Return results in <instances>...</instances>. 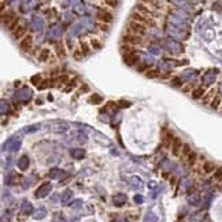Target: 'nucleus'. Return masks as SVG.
Masks as SVG:
<instances>
[{
    "label": "nucleus",
    "instance_id": "nucleus-1",
    "mask_svg": "<svg viewBox=\"0 0 222 222\" xmlns=\"http://www.w3.org/2000/svg\"><path fill=\"white\" fill-rule=\"evenodd\" d=\"M129 34L132 36H137V37H141L145 34V26L141 23H137V22L132 21L129 23Z\"/></svg>",
    "mask_w": 222,
    "mask_h": 222
},
{
    "label": "nucleus",
    "instance_id": "nucleus-2",
    "mask_svg": "<svg viewBox=\"0 0 222 222\" xmlns=\"http://www.w3.org/2000/svg\"><path fill=\"white\" fill-rule=\"evenodd\" d=\"M51 189H52V185H51V182H44V184H41L39 188H37V191H36V198H37V199L45 198L48 193H51Z\"/></svg>",
    "mask_w": 222,
    "mask_h": 222
},
{
    "label": "nucleus",
    "instance_id": "nucleus-3",
    "mask_svg": "<svg viewBox=\"0 0 222 222\" xmlns=\"http://www.w3.org/2000/svg\"><path fill=\"white\" fill-rule=\"evenodd\" d=\"M17 95H18L17 100L21 101V103H28V101L32 99V91L29 89V88H22Z\"/></svg>",
    "mask_w": 222,
    "mask_h": 222
},
{
    "label": "nucleus",
    "instance_id": "nucleus-4",
    "mask_svg": "<svg viewBox=\"0 0 222 222\" xmlns=\"http://www.w3.org/2000/svg\"><path fill=\"white\" fill-rule=\"evenodd\" d=\"M19 145H21V141L18 140L17 137H11L4 143V147L3 148H4L6 151H15L19 148Z\"/></svg>",
    "mask_w": 222,
    "mask_h": 222
},
{
    "label": "nucleus",
    "instance_id": "nucleus-5",
    "mask_svg": "<svg viewBox=\"0 0 222 222\" xmlns=\"http://www.w3.org/2000/svg\"><path fill=\"white\" fill-rule=\"evenodd\" d=\"M26 30H28V25L26 23H21L17 29L12 32V37H14L15 40H19V39H22V37L25 36V34H26Z\"/></svg>",
    "mask_w": 222,
    "mask_h": 222
},
{
    "label": "nucleus",
    "instance_id": "nucleus-6",
    "mask_svg": "<svg viewBox=\"0 0 222 222\" xmlns=\"http://www.w3.org/2000/svg\"><path fill=\"white\" fill-rule=\"evenodd\" d=\"M17 164H18V169L22 170V172H25V170H28V169H29L30 159L26 156V155H22V156L19 158V159H18Z\"/></svg>",
    "mask_w": 222,
    "mask_h": 222
},
{
    "label": "nucleus",
    "instance_id": "nucleus-7",
    "mask_svg": "<svg viewBox=\"0 0 222 222\" xmlns=\"http://www.w3.org/2000/svg\"><path fill=\"white\" fill-rule=\"evenodd\" d=\"M164 47H166L167 49H169V52H181V45H180L178 43H176V41L173 40H167L166 44H164Z\"/></svg>",
    "mask_w": 222,
    "mask_h": 222
},
{
    "label": "nucleus",
    "instance_id": "nucleus-8",
    "mask_svg": "<svg viewBox=\"0 0 222 222\" xmlns=\"http://www.w3.org/2000/svg\"><path fill=\"white\" fill-rule=\"evenodd\" d=\"M32 44H33V39H32V36H26V37H23V40H21V43H19V47H21V49L22 51H30L32 48Z\"/></svg>",
    "mask_w": 222,
    "mask_h": 222
},
{
    "label": "nucleus",
    "instance_id": "nucleus-9",
    "mask_svg": "<svg viewBox=\"0 0 222 222\" xmlns=\"http://www.w3.org/2000/svg\"><path fill=\"white\" fill-rule=\"evenodd\" d=\"M30 25H32V29L36 30V32H41L43 30V28H44V22H43V19H41L40 17H33Z\"/></svg>",
    "mask_w": 222,
    "mask_h": 222
},
{
    "label": "nucleus",
    "instance_id": "nucleus-10",
    "mask_svg": "<svg viewBox=\"0 0 222 222\" xmlns=\"http://www.w3.org/2000/svg\"><path fill=\"white\" fill-rule=\"evenodd\" d=\"M17 19V17H15L14 12H7V14H3L2 15V22L4 26H10V25Z\"/></svg>",
    "mask_w": 222,
    "mask_h": 222
},
{
    "label": "nucleus",
    "instance_id": "nucleus-11",
    "mask_svg": "<svg viewBox=\"0 0 222 222\" xmlns=\"http://www.w3.org/2000/svg\"><path fill=\"white\" fill-rule=\"evenodd\" d=\"M21 212H22L23 215H30L32 212H33V204H32L30 202L25 200V202L21 204Z\"/></svg>",
    "mask_w": 222,
    "mask_h": 222
},
{
    "label": "nucleus",
    "instance_id": "nucleus-12",
    "mask_svg": "<svg viewBox=\"0 0 222 222\" xmlns=\"http://www.w3.org/2000/svg\"><path fill=\"white\" fill-rule=\"evenodd\" d=\"M182 141L180 140V139H174L173 140V145H172V150H173V155H176V156H178L180 155V151L182 150Z\"/></svg>",
    "mask_w": 222,
    "mask_h": 222
},
{
    "label": "nucleus",
    "instance_id": "nucleus-13",
    "mask_svg": "<svg viewBox=\"0 0 222 222\" xmlns=\"http://www.w3.org/2000/svg\"><path fill=\"white\" fill-rule=\"evenodd\" d=\"M126 202H128V196H126L125 193H117V195L114 196V203H115V206H118V207L123 206Z\"/></svg>",
    "mask_w": 222,
    "mask_h": 222
},
{
    "label": "nucleus",
    "instance_id": "nucleus-14",
    "mask_svg": "<svg viewBox=\"0 0 222 222\" xmlns=\"http://www.w3.org/2000/svg\"><path fill=\"white\" fill-rule=\"evenodd\" d=\"M62 34V29L58 26V25H55V26H52L49 29V33H48V37L49 39H59Z\"/></svg>",
    "mask_w": 222,
    "mask_h": 222
},
{
    "label": "nucleus",
    "instance_id": "nucleus-15",
    "mask_svg": "<svg viewBox=\"0 0 222 222\" xmlns=\"http://www.w3.org/2000/svg\"><path fill=\"white\" fill-rule=\"evenodd\" d=\"M97 18L101 19L103 22H111L113 21V15H111L109 11H106V10H100L99 12H97Z\"/></svg>",
    "mask_w": 222,
    "mask_h": 222
},
{
    "label": "nucleus",
    "instance_id": "nucleus-16",
    "mask_svg": "<svg viewBox=\"0 0 222 222\" xmlns=\"http://www.w3.org/2000/svg\"><path fill=\"white\" fill-rule=\"evenodd\" d=\"M136 12H139V14L144 15V17H151V12L148 10L147 7H145L143 3H139L137 6H136Z\"/></svg>",
    "mask_w": 222,
    "mask_h": 222
},
{
    "label": "nucleus",
    "instance_id": "nucleus-17",
    "mask_svg": "<svg viewBox=\"0 0 222 222\" xmlns=\"http://www.w3.org/2000/svg\"><path fill=\"white\" fill-rule=\"evenodd\" d=\"M125 62L128 63L129 66L134 65L136 62H139V55H137V53H134V52L128 53V55H125Z\"/></svg>",
    "mask_w": 222,
    "mask_h": 222
},
{
    "label": "nucleus",
    "instance_id": "nucleus-18",
    "mask_svg": "<svg viewBox=\"0 0 222 222\" xmlns=\"http://www.w3.org/2000/svg\"><path fill=\"white\" fill-rule=\"evenodd\" d=\"M123 41H125V43H128V44H140L141 43V37L128 34V36H123Z\"/></svg>",
    "mask_w": 222,
    "mask_h": 222
},
{
    "label": "nucleus",
    "instance_id": "nucleus-19",
    "mask_svg": "<svg viewBox=\"0 0 222 222\" xmlns=\"http://www.w3.org/2000/svg\"><path fill=\"white\" fill-rule=\"evenodd\" d=\"M71 156L74 159H82L85 156V150L82 148H75V150H71Z\"/></svg>",
    "mask_w": 222,
    "mask_h": 222
},
{
    "label": "nucleus",
    "instance_id": "nucleus-20",
    "mask_svg": "<svg viewBox=\"0 0 222 222\" xmlns=\"http://www.w3.org/2000/svg\"><path fill=\"white\" fill-rule=\"evenodd\" d=\"M71 198H73V192L70 191V189H66V191L62 193V196H61V202L62 203H69Z\"/></svg>",
    "mask_w": 222,
    "mask_h": 222
},
{
    "label": "nucleus",
    "instance_id": "nucleus-21",
    "mask_svg": "<svg viewBox=\"0 0 222 222\" xmlns=\"http://www.w3.org/2000/svg\"><path fill=\"white\" fill-rule=\"evenodd\" d=\"M47 215V210H45V207L44 206H41V207L37 210L36 212H34V220H43L44 217Z\"/></svg>",
    "mask_w": 222,
    "mask_h": 222
},
{
    "label": "nucleus",
    "instance_id": "nucleus-22",
    "mask_svg": "<svg viewBox=\"0 0 222 222\" xmlns=\"http://www.w3.org/2000/svg\"><path fill=\"white\" fill-rule=\"evenodd\" d=\"M203 170H204V173H212L215 172V164L211 163V162H204L203 163Z\"/></svg>",
    "mask_w": 222,
    "mask_h": 222
},
{
    "label": "nucleus",
    "instance_id": "nucleus-23",
    "mask_svg": "<svg viewBox=\"0 0 222 222\" xmlns=\"http://www.w3.org/2000/svg\"><path fill=\"white\" fill-rule=\"evenodd\" d=\"M202 95H204V88H203V87L196 88V89L192 92V97H193V99H200Z\"/></svg>",
    "mask_w": 222,
    "mask_h": 222
},
{
    "label": "nucleus",
    "instance_id": "nucleus-24",
    "mask_svg": "<svg viewBox=\"0 0 222 222\" xmlns=\"http://www.w3.org/2000/svg\"><path fill=\"white\" fill-rule=\"evenodd\" d=\"M48 58H49V49H43L40 52V55H39V61L40 62H47L48 61Z\"/></svg>",
    "mask_w": 222,
    "mask_h": 222
},
{
    "label": "nucleus",
    "instance_id": "nucleus-25",
    "mask_svg": "<svg viewBox=\"0 0 222 222\" xmlns=\"http://www.w3.org/2000/svg\"><path fill=\"white\" fill-rule=\"evenodd\" d=\"M143 222H158V217L154 214V212H148Z\"/></svg>",
    "mask_w": 222,
    "mask_h": 222
},
{
    "label": "nucleus",
    "instance_id": "nucleus-26",
    "mask_svg": "<svg viewBox=\"0 0 222 222\" xmlns=\"http://www.w3.org/2000/svg\"><path fill=\"white\" fill-rule=\"evenodd\" d=\"M130 181H132V186H133V188H140V186H141V180L139 178V177H136V176L132 177Z\"/></svg>",
    "mask_w": 222,
    "mask_h": 222
},
{
    "label": "nucleus",
    "instance_id": "nucleus-27",
    "mask_svg": "<svg viewBox=\"0 0 222 222\" xmlns=\"http://www.w3.org/2000/svg\"><path fill=\"white\" fill-rule=\"evenodd\" d=\"M89 101L91 103H95V104H99L103 101V97L99 96V95H92V96L89 97Z\"/></svg>",
    "mask_w": 222,
    "mask_h": 222
},
{
    "label": "nucleus",
    "instance_id": "nucleus-28",
    "mask_svg": "<svg viewBox=\"0 0 222 222\" xmlns=\"http://www.w3.org/2000/svg\"><path fill=\"white\" fill-rule=\"evenodd\" d=\"M56 53H58V56H65L66 52H65V48H63V45L61 43H56Z\"/></svg>",
    "mask_w": 222,
    "mask_h": 222
},
{
    "label": "nucleus",
    "instance_id": "nucleus-29",
    "mask_svg": "<svg viewBox=\"0 0 222 222\" xmlns=\"http://www.w3.org/2000/svg\"><path fill=\"white\" fill-rule=\"evenodd\" d=\"M70 207H71V208H74V210H80V208L82 207V200H80V199H77V200L71 202Z\"/></svg>",
    "mask_w": 222,
    "mask_h": 222
},
{
    "label": "nucleus",
    "instance_id": "nucleus-30",
    "mask_svg": "<svg viewBox=\"0 0 222 222\" xmlns=\"http://www.w3.org/2000/svg\"><path fill=\"white\" fill-rule=\"evenodd\" d=\"M61 174H62V170H61V169H52V170H51V173H49V177L53 180V178H58Z\"/></svg>",
    "mask_w": 222,
    "mask_h": 222
},
{
    "label": "nucleus",
    "instance_id": "nucleus-31",
    "mask_svg": "<svg viewBox=\"0 0 222 222\" xmlns=\"http://www.w3.org/2000/svg\"><path fill=\"white\" fill-rule=\"evenodd\" d=\"M8 109H10V104H8L6 100H2V109H0L2 114H6L8 111Z\"/></svg>",
    "mask_w": 222,
    "mask_h": 222
},
{
    "label": "nucleus",
    "instance_id": "nucleus-32",
    "mask_svg": "<svg viewBox=\"0 0 222 222\" xmlns=\"http://www.w3.org/2000/svg\"><path fill=\"white\" fill-rule=\"evenodd\" d=\"M17 178H18V176L15 173H10V176L7 177V180H6V181H7L8 184H14L15 181H17Z\"/></svg>",
    "mask_w": 222,
    "mask_h": 222
},
{
    "label": "nucleus",
    "instance_id": "nucleus-33",
    "mask_svg": "<svg viewBox=\"0 0 222 222\" xmlns=\"http://www.w3.org/2000/svg\"><path fill=\"white\" fill-rule=\"evenodd\" d=\"M73 10H74V12H77V14H80V15H82L85 12V7H82L81 4H77L75 7H73Z\"/></svg>",
    "mask_w": 222,
    "mask_h": 222
},
{
    "label": "nucleus",
    "instance_id": "nucleus-34",
    "mask_svg": "<svg viewBox=\"0 0 222 222\" xmlns=\"http://www.w3.org/2000/svg\"><path fill=\"white\" fill-rule=\"evenodd\" d=\"M81 23H77V25H74V28H73V30H71V34L73 36H78L80 34V32H81Z\"/></svg>",
    "mask_w": 222,
    "mask_h": 222
},
{
    "label": "nucleus",
    "instance_id": "nucleus-35",
    "mask_svg": "<svg viewBox=\"0 0 222 222\" xmlns=\"http://www.w3.org/2000/svg\"><path fill=\"white\" fill-rule=\"evenodd\" d=\"M73 56H74L75 61H81V59H82V51L75 49L74 52H73Z\"/></svg>",
    "mask_w": 222,
    "mask_h": 222
},
{
    "label": "nucleus",
    "instance_id": "nucleus-36",
    "mask_svg": "<svg viewBox=\"0 0 222 222\" xmlns=\"http://www.w3.org/2000/svg\"><path fill=\"white\" fill-rule=\"evenodd\" d=\"M172 140H173V134H172V133H167L166 141H164V145H166V147H170V145H173V144H172Z\"/></svg>",
    "mask_w": 222,
    "mask_h": 222
},
{
    "label": "nucleus",
    "instance_id": "nucleus-37",
    "mask_svg": "<svg viewBox=\"0 0 222 222\" xmlns=\"http://www.w3.org/2000/svg\"><path fill=\"white\" fill-rule=\"evenodd\" d=\"M220 103H221V99H220V97H218V96H217V97H214V100L211 101V107H212V109L217 110V109H218V106H220Z\"/></svg>",
    "mask_w": 222,
    "mask_h": 222
},
{
    "label": "nucleus",
    "instance_id": "nucleus-38",
    "mask_svg": "<svg viewBox=\"0 0 222 222\" xmlns=\"http://www.w3.org/2000/svg\"><path fill=\"white\" fill-rule=\"evenodd\" d=\"M195 162H196V154H195V152H191V154L188 155V163L193 164Z\"/></svg>",
    "mask_w": 222,
    "mask_h": 222
},
{
    "label": "nucleus",
    "instance_id": "nucleus-39",
    "mask_svg": "<svg viewBox=\"0 0 222 222\" xmlns=\"http://www.w3.org/2000/svg\"><path fill=\"white\" fill-rule=\"evenodd\" d=\"M91 44H92V47H93L95 49H100V48H101V44H100L96 39H92V40H91Z\"/></svg>",
    "mask_w": 222,
    "mask_h": 222
},
{
    "label": "nucleus",
    "instance_id": "nucleus-40",
    "mask_svg": "<svg viewBox=\"0 0 222 222\" xmlns=\"http://www.w3.org/2000/svg\"><path fill=\"white\" fill-rule=\"evenodd\" d=\"M191 148H189V145L188 144H184V147H182V155L184 156H186V155H189L191 154Z\"/></svg>",
    "mask_w": 222,
    "mask_h": 222
},
{
    "label": "nucleus",
    "instance_id": "nucleus-41",
    "mask_svg": "<svg viewBox=\"0 0 222 222\" xmlns=\"http://www.w3.org/2000/svg\"><path fill=\"white\" fill-rule=\"evenodd\" d=\"M158 75H159V74H158L156 70H151V71L148 70V71H147V77H148V78H156Z\"/></svg>",
    "mask_w": 222,
    "mask_h": 222
},
{
    "label": "nucleus",
    "instance_id": "nucleus-42",
    "mask_svg": "<svg viewBox=\"0 0 222 222\" xmlns=\"http://www.w3.org/2000/svg\"><path fill=\"white\" fill-rule=\"evenodd\" d=\"M215 180H222V166L215 170Z\"/></svg>",
    "mask_w": 222,
    "mask_h": 222
},
{
    "label": "nucleus",
    "instance_id": "nucleus-43",
    "mask_svg": "<svg viewBox=\"0 0 222 222\" xmlns=\"http://www.w3.org/2000/svg\"><path fill=\"white\" fill-rule=\"evenodd\" d=\"M30 81H32V84H34V85L40 84V81H41V77H40V74H39V75H33Z\"/></svg>",
    "mask_w": 222,
    "mask_h": 222
},
{
    "label": "nucleus",
    "instance_id": "nucleus-44",
    "mask_svg": "<svg viewBox=\"0 0 222 222\" xmlns=\"http://www.w3.org/2000/svg\"><path fill=\"white\" fill-rule=\"evenodd\" d=\"M53 222H66V220L63 218V214H56L53 218Z\"/></svg>",
    "mask_w": 222,
    "mask_h": 222
},
{
    "label": "nucleus",
    "instance_id": "nucleus-45",
    "mask_svg": "<svg viewBox=\"0 0 222 222\" xmlns=\"http://www.w3.org/2000/svg\"><path fill=\"white\" fill-rule=\"evenodd\" d=\"M48 85H49V81L48 80H45V81H43L41 82V85H39V89H45V88H48Z\"/></svg>",
    "mask_w": 222,
    "mask_h": 222
},
{
    "label": "nucleus",
    "instance_id": "nucleus-46",
    "mask_svg": "<svg viewBox=\"0 0 222 222\" xmlns=\"http://www.w3.org/2000/svg\"><path fill=\"white\" fill-rule=\"evenodd\" d=\"M134 202L139 203V204H141V203L144 202V198H143L141 195H136V196H134Z\"/></svg>",
    "mask_w": 222,
    "mask_h": 222
},
{
    "label": "nucleus",
    "instance_id": "nucleus-47",
    "mask_svg": "<svg viewBox=\"0 0 222 222\" xmlns=\"http://www.w3.org/2000/svg\"><path fill=\"white\" fill-rule=\"evenodd\" d=\"M172 84L176 85V87H178V85L182 84V81H181V78H173V80H172Z\"/></svg>",
    "mask_w": 222,
    "mask_h": 222
},
{
    "label": "nucleus",
    "instance_id": "nucleus-48",
    "mask_svg": "<svg viewBox=\"0 0 222 222\" xmlns=\"http://www.w3.org/2000/svg\"><path fill=\"white\" fill-rule=\"evenodd\" d=\"M119 106H121V107H129V106H130V101H126V100H119Z\"/></svg>",
    "mask_w": 222,
    "mask_h": 222
},
{
    "label": "nucleus",
    "instance_id": "nucleus-49",
    "mask_svg": "<svg viewBox=\"0 0 222 222\" xmlns=\"http://www.w3.org/2000/svg\"><path fill=\"white\" fill-rule=\"evenodd\" d=\"M81 47H82V53H88V52H89V51H88V44L87 43H82Z\"/></svg>",
    "mask_w": 222,
    "mask_h": 222
},
{
    "label": "nucleus",
    "instance_id": "nucleus-50",
    "mask_svg": "<svg viewBox=\"0 0 222 222\" xmlns=\"http://www.w3.org/2000/svg\"><path fill=\"white\" fill-rule=\"evenodd\" d=\"M99 28H100L101 30H107V29H109V26H107L106 23H99Z\"/></svg>",
    "mask_w": 222,
    "mask_h": 222
},
{
    "label": "nucleus",
    "instance_id": "nucleus-51",
    "mask_svg": "<svg viewBox=\"0 0 222 222\" xmlns=\"http://www.w3.org/2000/svg\"><path fill=\"white\" fill-rule=\"evenodd\" d=\"M148 188H156V182H155V181H151L150 184H148Z\"/></svg>",
    "mask_w": 222,
    "mask_h": 222
},
{
    "label": "nucleus",
    "instance_id": "nucleus-52",
    "mask_svg": "<svg viewBox=\"0 0 222 222\" xmlns=\"http://www.w3.org/2000/svg\"><path fill=\"white\" fill-rule=\"evenodd\" d=\"M114 222H128V220H126V218H117Z\"/></svg>",
    "mask_w": 222,
    "mask_h": 222
},
{
    "label": "nucleus",
    "instance_id": "nucleus-53",
    "mask_svg": "<svg viewBox=\"0 0 222 222\" xmlns=\"http://www.w3.org/2000/svg\"><path fill=\"white\" fill-rule=\"evenodd\" d=\"M107 6H118V3L117 2H106Z\"/></svg>",
    "mask_w": 222,
    "mask_h": 222
},
{
    "label": "nucleus",
    "instance_id": "nucleus-54",
    "mask_svg": "<svg viewBox=\"0 0 222 222\" xmlns=\"http://www.w3.org/2000/svg\"><path fill=\"white\" fill-rule=\"evenodd\" d=\"M69 180H70V177H67V178H65L63 181H61V184H63V185H65V184H67V182H69Z\"/></svg>",
    "mask_w": 222,
    "mask_h": 222
}]
</instances>
